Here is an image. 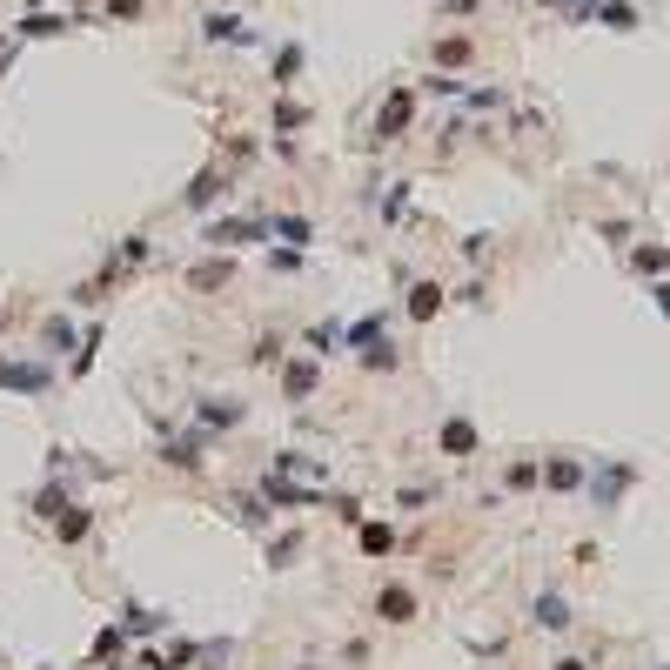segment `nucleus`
I'll use <instances>...</instances> for the list:
<instances>
[{"instance_id": "7c9ffc66", "label": "nucleus", "mask_w": 670, "mask_h": 670, "mask_svg": "<svg viewBox=\"0 0 670 670\" xmlns=\"http://www.w3.org/2000/svg\"><path fill=\"white\" fill-rule=\"evenodd\" d=\"M295 557H302V536H295V530H289V536H275V543H268V563H275V570H289Z\"/></svg>"}, {"instance_id": "79ce46f5", "label": "nucleus", "mask_w": 670, "mask_h": 670, "mask_svg": "<svg viewBox=\"0 0 670 670\" xmlns=\"http://www.w3.org/2000/svg\"><path fill=\"white\" fill-rule=\"evenodd\" d=\"M469 7H476V0H443V14H469Z\"/></svg>"}, {"instance_id": "a211bd4d", "label": "nucleus", "mask_w": 670, "mask_h": 670, "mask_svg": "<svg viewBox=\"0 0 670 670\" xmlns=\"http://www.w3.org/2000/svg\"><path fill=\"white\" fill-rule=\"evenodd\" d=\"M443 282H409V315H416V322H429V315H443Z\"/></svg>"}, {"instance_id": "423d86ee", "label": "nucleus", "mask_w": 670, "mask_h": 670, "mask_svg": "<svg viewBox=\"0 0 670 670\" xmlns=\"http://www.w3.org/2000/svg\"><path fill=\"white\" fill-rule=\"evenodd\" d=\"M416 121V94L409 88H389V101H382V114H376V141H402V128Z\"/></svg>"}, {"instance_id": "412c9836", "label": "nucleus", "mask_w": 670, "mask_h": 670, "mask_svg": "<svg viewBox=\"0 0 670 670\" xmlns=\"http://www.w3.org/2000/svg\"><path fill=\"white\" fill-rule=\"evenodd\" d=\"M543 483H550V490H577L583 463H577V456H550V463H543Z\"/></svg>"}, {"instance_id": "7ed1b4c3", "label": "nucleus", "mask_w": 670, "mask_h": 670, "mask_svg": "<svg viewBox=\"0 0 670 670\" xmlns=\"http://www.w3.org/2000/svg\"><path fill=\"white\" fill-rule=\"evenodd\" d=\"M262 496H268V510H315V503H322V490L289 483V476H275V469L262 476Z\"/></svg>"}, {"instance_id": "20e7f679", "label": "nucleus", "mask_w": 670, "mask_h": 670, "mask_svg": "<svg viewBox=\"0 0 670 670\" xmlns=\"http://www.w3.org/2000/svg\"><path fill=\"white\" fill-rule=\"evenodd\" d=\"M47 362H14V356H0V389H14V396H47Z\"/></svg>"}, {"instance_id": "4468645a", "label": "nucleus", "mask_w": 670, "mask_h": 670, "mask_svg": "<svg viewBox=\"0 0 670 670\" xmlns=\"http://www.w3.org/2000/svg\"><path fill=\"white\" fill-rule=\"evenodd\" d=\"M268 242L309 248V242H315V222H309V215H268Z\"/></svg>"}, {"instance_id": "b1692460", "label": "nucleus", "mask_w": 670, "mask_h": 670, "mask_svg": "<svg viewBox=\"0 0 670 670\" xmlns=\"http://www.w3.org/2000/svg\"><path fill=\"white\" fill-rule=\"evenodd\" d=\"M268 121H275V134H295V128H309V108L289 101V94H275V114H268Z\"/></svg>"}, {"instance_id": "9d476101", "label": "nucleus", "mask_w": 670, "mask_h": 670, "mask_svg": "<svg viewBox=\"0 0 670 670\" xmlns=\"http://www.w3.org/2000/svg\"><path fill=\"white\" fill-rule=\"evenodd\" d=\"M376 617L382 624H416V590H409V583H382L376 590Z\"/></svg>"}, {"instance_id": "1a4fd4ad", "label": "nucleus", "mask_w": 670, "mask_h": 670, "mask_svg": "<svg viewBox=\"0 0 670 670\" xmlns=\"http://www.w3.org/2000/svg\"><path fill=\"white\" fill-rule=\"evenodd\" d=\"M201 41H228V47H262V34L242 14H201Z\"/></svg>"}, {"instance_id": "5701e85b", "label": "nucleus", "mask_w": 670, "mask_h": 670, "mask_svg": "<svg viewBox=\"0 0 670 670\" xmlns=\"http://www.w3.org/2000/svg\"><path fill=\"white\" fill-rule=\"evenodd\" d=\"M289 356V342H282V329H268V335H255V349H248V362L255 369H275V362Z\"/></svg>"}, {"instance_id": "bb28decb", "label": "nucleus", "mask_w": 670, "mask_h": 670, "mask_svg": "<svg viewBox=\"0 0 670 670\" xmlns=\"http://www.w3.org/2000/svg\"><path fill=\"white\" fill-rule=\"evenodd\" d=\"M382 335H389V315H362V322H349V349H369Z\"/></svg>"}, {"instance_id": "2eb2a0df", "label": "nucleus", "mask_w": 670, "mask_h": 670, "mask_svg": "<svg viewBox=\"0 0 670 670\" xmlns=\"http://www.w3.org/2000/svg\"><path fill=\"white\" fill-rule=\"evenodd\" d=\"M530 624L536 630H570V603H563L557 590H543V597L530 603Z\"/></svg>"}, {"instance_id": "72a5a7b5", "label": "nucleus", "mask_w": 670, "mask_h": 670, "mask_svg": "<svg viewBox=\"0 0 670 670\" xmlns=\"http://www.w3.org/2000/svg\"><path fill=\"white\" fill-rule=\"evenodd\" d=\"M148 14V0H108V21H121V27H134Z\"/></svg>"}, {"instance_id": "a19ab883", "label": "nucleus", "mask_w": 670, "mask_h": 670, "mask_svg": "<svg viewBox=\"0 0 670 670\" xmlns=\"http://www.w3.org/2000/svg\"><path fill=\"white\" fill-rule=\"evenodd\" d=\"M550 670H590V664H583V657H557V664H550Z\"/></svg>"}, {"instance_id": "c03bdc74", "label": "nucleus", "mask_w": 670, "mask_h": 670, "mask_svg": "<svg viewBox=\"0 0 670 670\" xmlns=\"http://www.w3.org/2000/svg\"><path fill=\"white\" fill-rule=\"evenodd\" d=\"M295 670H322V664H295Z\"/></svg>"}, {"instance_id": "4c0bfd02", "label": "nucleus", "mask_w": 670, "mask_h": 670, "mask_svg": "<svg viewBox=\"0 0 670 670\" xmlns=\"http://www.w3.org/2000/svg\"><path fill=\"white\" fill-rule=\"evenodd\" d=\"M630 262L644 268V275H657V268H670V248H637V255H630Z\"/></svg>"}, {"instance_id": "0eeeda50", "label": "nucleus", "mask_w": 670, "mask_h": 670, "mask_svg": "<svg viewBox=\"0 0 670 670\" xmlns=\"http://www.w3.org/2000/svg\"><path fill=\"white\" fill-rule=\"evenodd\" d=\"M215 248H242V242H268V215H228V222L208 228Z\"/></svg>"}, {"instance_id": "f3484780", "label": "nucleus", "mask_w": 670, "mask_h": 670, "mask_svg": "<svg viewBox=\"0 0 670 670\" xmlns=\"http://www.w3.org/2000/svg\"><path fill=\"white\" fill-rule=\"evenodd\" d=\"M436 443H443V456H476V423H469V416H449Z\"/></svg>"}, {"instance_id": "6ab92c4d", "label": "nucleus", "mask_w": 670, "mask_h": 670, "mask_svg": "<svg viewBox=\"0 0 670 670\" xmlns=\"http://www.w3.org/2000/svg\"><path fill=\"white\" fill-rule=\"evenodd\" d=\"M41 349H47V356H67V349H81L67 315H47V322H41Z\"/></svg>"}, {"instance_id": "4be33fe9", "label": "nucleus", "mask_w": 670, "mask_h": 670, "mask_svg": "<svg viewBox=\"0 0 670 670\" xmlns=\"http://www.w3.org/2000/svg\"><path fill=\"white\" fill-rule=\"evenodd\" d=\"M161 624H168L161 610H141V603H128V610H121V637H155Z\"/></svg>"}, {"instance_id": "37998d69", "label": "nucleus", "mask_w": 670, "mask_h": 670, "mask_svg": "<svg viewBox=\"0 0 670 670\" xmlns=\"http://www.w3.org/2000/svg\"><path fill=\"white\" fill-rule=\"evenodd\" d=\"M657 309H664V315H670V282H657Z\"/></svg>"}, {"instance_id": "c85d7f7f", "label": "nucleus", "mask_w": 670, "mask_h": 670, "mask_svg": "<svg viewBox=\"0 0 670 670\" xmlns=\"http://www.w3.org/2000/svg\"><path fill=\"white\" fill-rule=\"evenodd\" d=\"M228 275H235V262H228V255H215V262H201L195 275H188V282H195V289H222Z\"/></svg>"}, {"instance_id": "cd10ccee", "label": "nucleus", "mask_w": 670, "mask_h": 670, "mask_svg": "<svg viewBox=\"0 0 670 670\" xmlns=\"http://www.w3.org/2000/svg\"><path fill=\"white\" fill-rule=\"evenodd\" d=\"M235 516H242L248 530H262V523H268V496L262 490H242V496H235Z\"/></svg>"}, {"instance_id": "393cba45", "label": "nucleus", "mask_w": 670, "mask_h": 670, "mask_svg": "<svg viewBox=\"0 0 670 670\" xmlns=\"http://www.w3.org/2000/svg\"><path fill=\"white\" fill-rule=\"evenodd\" d=\"M590 14H597L603 27H617V34H630V27H637V7H630V0H597Z\"/></svg>"}, {"instance_id": "ea45409f", "label": "nucleus", "mask_w": 670, "mask_h": 670, "mask_svg": "<svg viewBox=\"0 0 670 670\" xmlns=\"http://www.w3.org/2000/svg\"><path fill=\"white\" fill-rule=\"evenodd\" d=\"M402 208H409V181H396V195H389V201H382V222H396V215H402Z\"/></svg>"}, {"instance_id": "2f4dec72", "label": "nucleus", "mask_w": 670, "mask_h": 670, "mask_svg": "<svg viewBox=\"0 0 670 670\" xmlns=\"http://www.w3.org/2000/svg\"><path fill=\"white\" fill-rule=\"evenodd\" d=\"M396 342H389V335H382V342H369V349H362V369H396Z\"/></svg>"}, {"instance_id": "58836bf2", "label": "nucleus", "mask_w": 670, "mask_h": 670, "mask_svg": "<svg viewBox=\"0 0 670 670\" xmlns=\"http://www.w3.org/2000/svg\"><path fill=\"white\" fill-rule=\"evenodd\" d=\"M543 483V469L536 463H510V490H536Z\"/></svg>"}, {"instance_id": "f704fd0d", "label": "nucleus", "mask_w": 670, "mask_h": 670, "mask_svg": "<svg viewBox=\"0 0 670 670\" xmlns=\"http://www.w3.org/2000/svg\"><path fill=\"white\" fill-rule=\"evenodd\" d=\"M67 503H74V496H67V490H54V483H47V490L34 496V510H41V516H61Z\"/></svg>"}, {"instance_id": "f257e3e1", "label": "nucleus", "mask_w": 670, "mask_h": 670, "mask_svg": "<svg viewBox=\"0 0 670 670\" xmlns=\"http://www.w3.org/2000/svg\"><path fill=\"white\" fill-rule=\"evenodd\" d=\"M201 449H208V429H188V436H168V443H161V463L168 469H181V476H195L201 463H208V456H201Z\"/></svg>"}, {"instance_id": "f8f14e48", "label": "nucleus", "mask_w": 670, "mask_h": 670, "mask_svg": "<svg viewBox=\"0 0 670 670\" xmlns=\"http://www.w3.org/2000/svg\"><path fill=\"white\" fill-rule=\"evenodd\" d=\"M630 476H637V469H624V463H610V469H597V476H590V496H597V510H610V503L630 490Z\"/></svg>"}, {"instance_id": "c756f323", "label": "nucleus", "mask_w": 670, "mask_h": 670, "mask_svg": "<svg viewBox=\"0 0 670 670\" xmlns=\"http://www.w3.org/2000/svg\"><path fill=\"white\" fill-rule=\"evenodd\" d=\"M362 550H369V557H389V550H396V530H389V523H362Z\"/></svg>"}, {"instance_id": "6e6552de", "label": "nucleus", "mask_w": 670, "mask_h": 670, "mask_svg": "<svg viewBox=\"0 0 670 670\" xmlns=\"http://www.w3.org/2000/svg\"><path fill=\"white\" fill-rule=\"evenodd\" d=\"M302 67H309V47H302V41L275 47V54H268V81H275V94H289L295 81H302Z\"/></svg>"}, {"instance_id": "aec40b11", "label": "nucleus", "mask_w": 670, "mask_h": 670, "mask_svg": "<svg viewBox=\"0 0 670 670\" xmlns=\"http://www.w3.org/2000/svg\"><path fill=\"white\" fill-rule=\"evenodd\" d=\"M88 530H94V510H81V503H67V510L54 516V536H61V543H81Z\"/></svg>"}, {"instance_id": "a878e982", "label": "nucleus", "mask_w": 670, "mask_h": 670, "mask_svg": "<svg viewBox=\"0 0 670 670\" xmlns=\"http://www.w3.org/2000/svg\"><path fill=\"white\" fill-rule=\"evenodd\" d=\"M275 476H329V469L315 456H302V449H275Z\"/></svg>"}, {"instance_id": "39448f33", "label": "nucleus", "mask_w": 670, "mask_h": 670, "mask_svg": "<svg viewBox=\"0 0 670 670\" xmlns=\"http://www.w3.org/2000/svg\"><path fill=\"white\" fill-rule=\"evenodd\" d=\"M222 195H228V168H222V161H208V168H201V175L188 181V195H181V208H188V215H201V208H215Z\"/></svg>"}, {"instance_id": "a18cd8bd", "label": "nucleus", "mask_w": 670, "mask_h": 670, "mask_svg": "<svg viewBox=\"0 0 670 670\" xmlns=\"http://www.w3.org/2000/svg\"><path fill=\"white\" fill-rule=\"evenodd\" d=\"M543 7H557V0H543Z\"/></svg>"}, {"instance_id": "9b49d317", "label": "nucleus", "mask_w": 670, "mask_h": 670, "mask_svg": "<svg viewBox=\"0 0 670 670\" xmlns=\"http://www.w3.org/2000/svg\"><path fill=\"white\" fill-rule=\"evenodd\" d=\"M242 416H248V409H242L235 396H201V402H195V423L208 429V436H215V429H235Z\"/></svg>"}, {"instance_id": "473e14b6", "label": "nucleus", "mask_w": 670, "mask_h": 670, "mask_svg": "<svg viewBox=\"0 0 670 670\" xmlns=\"http://www.w3.org/2000/svg\"><path fill=\"white\" fill-rule=\"evenodd\" d=\"M436 61H443V67H463V61H469V34H449V41H436Z\"/></svg>"}, {"instance_id": "f03ea898", "label": "nucleus", "mask_w": 670, "mask_h": 670, "mask_svg": "<svg viewBox=\"0 0 670 670\" xmlns=\"http://www.w3.org/2000/svg\"><path fill=\"white\" fill-rule=\"evenodd\" d=\"M275 369H282V396H289V402H315V389H322V362H315V356H302V362L282 356Z\"/></svg>"}, {"instance_id": "e433bc0d", "label": "nucleus", "mask_w": 670, "mask_h": 670, "mask_svg": "<svg viewBox=\"0 0 670 670\" xmlns=\"http://www.w3.org/2000/svg\"><path fill=\"white\" fill-rule=\"evenodd\" d=\"M423 94H443V101H456V94H463V81H456V74H429Z\"/></svg>"}, {"instance_id": "ddd939ff", "label": "nucleus", "mask_w": 670, "mask_h": 670, "mask_svg": "<svg viewBox=\"0 0 670 670\" xmlns=\"http://www.w3.org/2000/svg\"><path fill=\"white\" fill-rule=\"evenodd\" d=\"M302 342H309V356H315V362H329V356H342V349H349V329H342V322H315Z\"/></svg>"}, {"instance_id": "dca6fc26", "label": "nucleus", "mask_w": 670, "mask_h": 670, "mask_svg": "<svg viewBox=\"0 0 670 670\" xmlns=\"http://www.w3.org/2000/svg\"><path fill=\"white\" fill-rule=\"evenodd\" d=\"M67 27H74V14H27V21L14 27V41H54Z\"/></svg>"}, {"instance_id": "c9c22d12", "label": "nucleus", "mask_w": 670, "mask_h": 670, "mask_svg": "<svg viewBox=\"0 0 670 670\" xmlns=\"http://www.w3.org/2000/svg\"><path fill=\"white\" fill-rule=\"evenodd\" d=\"M268 268H282V275H295V268H302V248H289V242H282V248H268Z\"/></svg>"}]
</instances>
